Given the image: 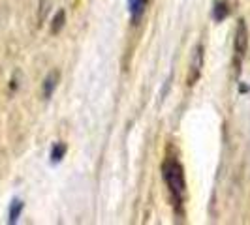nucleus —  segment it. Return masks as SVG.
<instances>
[{"label": "nucleus", "mask_w": 250, "mask_h": 225, "mask_svg": "<svg viewBox=\"0 0 250 225\" xmlns=\"http://www.w3.org/2000/svg\"><path fill=\"white\" fill-rule=\"evenodd\" d=\"M162 178L167 186V191L171 195L173 201V206L175 210L183 212V206H185V201H187V178H185V169L183 165L179 163L177 158L173 156H167L162 163Z\"/></svg>", "instance_id": "f257e3e1"}, {"label": "nucleus", "mask_w": 250, "mask_h": 225, "mask_svg": "<svg viewBox=\"0 0 250 225\" xmlns=\"http://www.w3.org/2000/svg\"><path fill=\"white\" fill-rule=\"evenodd\" d=\"M247 49H249V28H247L245 19H241L237 23V28H235V39H233V51L237 55V66L245 58Z\"/></svg>", "instance_id": "f03ea898"}, {"label": "nucleus", "mask_w": 250, "mask_h": 225, "mask_svg": "<svg viewBox=\"0 0 250 225\" xmlns=\"http://www.w3.org/2000/svg\"><path fill=\"white\" fill-rule=\"evenodd\" d=\"M201 68H203V45H198L196 47V53H194V60H192V66H190V74H188V85L192 87L201 75Z\"/></svg>", "instance_id": "7ed1b4c3"}, {"label": "nucleus", "mask_w": 250, "mask_h": 225, "mask_svg": "<svg viewBox=\"0 0 250 225\" xmlns=\"http://www.w3.org/2000/svg\"><path fill=\"white\" fill-rule=\"evenodd\" d=\"M128 10H130V17L132 21L138 25L141 21V17L145 15L147 10V0H128Z\"/></svg>", "instance_id": "20e7f679"}, {"label": "nucleus", "mask_w": 250, "mask_h": 225, "mask_svg": "<svg viewBox=\"0 0 250 225\" xmlns=\"http://www.w3.org/2000/svg\"><path fill=\"white\" fill-rule=\"evenodd\" d=\"M231 12V8H229V4H228V0H214L213 4V19L214 21H224L226 17L229 15Z\"/></svg>", "instance_id": "39448f33"}, {"label": "nucleus", "mask_w": 250, "mask_h": 225, "mask_svg": "<svg viewBox=\"0 0 250 225\" xmlns=\"http://www.w3.org/2000/svg\"><path fill=\"white\" fill-rule=\"evenodd\" d=\"M57 85H59V74L57 72H51L45 77V81H43V98L45 100H49L51 96H53V92L57 90Z\"/></svg>", "instance_id": "423d86ee"}, {"label": "nucleus", "mask_w": 250, "mask_h": 225, "mask_svg": "<svg viewBox=\"0 0 250 225\" xmlns=\"http://www.w3.org/2000/svg\"><path fill=\"white\" fill-rule=\"evenodd\" d=\"M23 208H25V203L21 199H13L10 203V212H8V222L10 224H17V220L21 218L23 214Z\"/></svg>", "instance_id": "0eeeda50"}, {"label": "nucleus", "mask_w": 250, "mask_h": 225, "mask_svg": "<svg viewBox=\"0 0 250 225\" xmlns=\"http://www.w3.org/2000/svg\"><path fill=\"white\" fill-rule=\"evenodd\" d=\"M68 152V145L66 143H55L51 149V163H61L62 158Z\"/></svg>", "instance_id": "6e6552de"}, {"label": "nucleus", "mask_w": 250, "mask_h": 225, "mask_svg": "<svg viewBox=\"0 0 250 225\" xmlns=\"http://www.w3.org/2000/svg\"><path fill=\"white\" fill-rule=\"evenodd\" d=\"M64 25H66V13H64V10H59V12L55 13V17H53L51 32H53V34H59L64 28Z\"/></svg>", "instance_id": "1a4fd4ad"}]
</instances>
